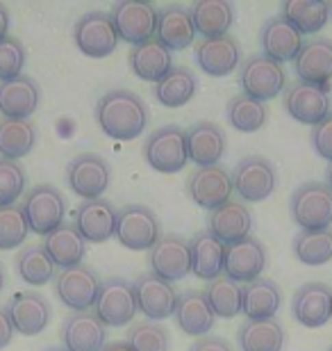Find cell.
I'll return each instance as SVG.
<instances>
[{
	"instance_id": "6f0895ef",
	"label": "cell",
	"mask_w": 332,
	"mask_h": 351,
	"mask_svg": "<svg viewBox=\"0 0 332 351\" xmlns=\"http://www.w3.org/2000/svg\"><path fill=\"white\" fill-rule=\"evenodd\" d=\"M328 351H332V347H330V349H328Z\"/></svg>"
},
{
	"instance_id": "8992f818",
	"label": "cell",
	"mask_w": 332,
	"mask_h": 351,
	"mask_svg": "<svg viewBox=\"0 0 332 351\" xmlns=\"http://www.w3.org/2000/svg\"><path fill=\"white\" fill-rule=\"evenodd\" d=\"M94 313L105 326H128L134 319V315L139 313L130 280L121 276L105 278L101 283V290H98Z\"/></svg>"
},
{
	"instance_id": "d6a6232c",
	"label": "cell",
	"mask_w": 332,
	"mask_h": 351,
	"mask_svg": "<svg viewBox=\"0 0 332 351\" xmlns=\"http://www.w3.org/2000/svg\"><path fill=\"white\" fill-rule=\"evenodd\" d=\"M282 290L271 278H257L244 287L242 313L248 319H273L280 311Z\"/></svg>"
},
{
	"instance_id": "ffe728a7",
	"label": "cell",
	"mask_w": 332,
	"mask_h": 351,
	"mask_svg": "<svg viewBox=\"0 0 332 351\" xmlns=\"http://www.w3.org/2000/svg\"><path fill=\"white\" fill-rule=\"evenodd\" d=\"M116 217V208L107 199H91L77 206L73 226L84 237V242L103 244L114 237Z\"/></svg>"
},
{
	"instance_id": "60d3db41",
	"label": "cell",
	"mask_w": 332,
	"mask_h": 351,
	"mask_svg": "<svg viewBox=\"0 0 332 351\" xmlns=\"http://www.w3.org/2000/svg\"><path fill=\"white\" fill-rule=\"evenodd\" d=\"M58 267L53 265V261L48 258L41 244H32V247H25L21 254L16 256V271L18 276L25 280L27 285H46L58 276L55 274Z\"/></svg>"
},
{
	"instance_id": "f546056e",
	"label": "cell",
	"mask_w": 332,
	"mask_h": 351,
	"mask_svg": "<svg viewBox=\"0 0 332 351\" xmlns=\"http://www.w3.org/2000/svg\"><path fill=\"white\" fill-rule=\"evenodd\" d=\"M128 62L137 78L146 82H155V85H157L159 80H164L168 71L173 69L171 51H168L166 46H162L155 37L139 46H132Z\"/></svg>"
},
{
	"instance_id": "1f68e13d",
	"label": "cell",
	"mask_w": 332,
	"mask_h": 351,
	"mask_svg": "<svg viewBox=\"0 0 332 351\" xmlns=\"http://www.w3.org/2000/svg\"><path fill=\"white\" fill-rule=\"evenodd\" d=\"M192 244V271L203 280H214L223 276V265H225V244L216 240L209 230H201L194 235Z\"/></svg>"
},
{
	"instance_id": "e575fe53",
	"label": "cell",
	"mask_w": 332,
	"mask_h": 351,
	"mask_svg": "<svg viewBox=\"0 0 332 351\" xmlns=\"http://www.w3.org/2000/svg\"><path fill=\"white\" fill-rule=\"evenodd\" d=\"M237 342L242 351H282L285 331L278 319H248L239 326Z\"/></svg>"
},
{
	"instance_id": "7bdbcfd3",
	"label": "cell",
	"mask_w": 332,
	"mask_h": 351,
	"mask_svg": "<svg viewBox=\"0 0 332 351\" xmlns=\"http://www.w3.org/2000/svg\"><path fill=\"white\" fill-rule=\"evenodd\" d=\"M27 233H30V228H27L23 208L18 203L0 208V251H12L21 247Z\"/></svg>"
},
{
	"instance_id": "74e56055",
	"label": "cell",
	"mask_w": 332,
	"mask_h": 351,
	"mask_svg": "<svg viewBox=\"0 0 332 351\" xmlns=\"http://www.w3.org/2000/svg\"><path fill=\"white\" fill-rule=\"evenodd\" d=\"M282 16L301 34H316L330 19V3L323 0H289L282 5Z\"/></svg>"
},
{
	"instance_id": "db71d44e",
	"label": "cell",
	"mask_w": 332,
	"mask_h": 351,
	"mask_svg": "<svg viewBox=\"0 0 332 351\" xmlns=\"http://www.w3.org/2000/svg\"><path fill=\"white\" fill-rule=\"evenodd\" d=\"M5 280H7V276H5V267H3V263H0V292H3V287H5Z\"/></svg>"
},
{
	"instance_id": "4fadbf2b",
	"label": "cell",
	"mask_w": 332,
	"mask_h": 351,
	"mask_svg": "<svg viewBox=\"0 0 332 351\" xmlns=\"http://www.w3.org/2000/svg\"><path fill=\"white\" fill-rule=\"evenodd\" d=\"M5 313L12 322L14 331L21 335H27V338L46 331V326L51 324V317H53V308L48 304V299L34 290L14 294V297L7 301Z\"/></svg>"
},
{
	"instance_id": "ba28073f",
	"label": "cell",
	"mask_w": 332,
	"mask_h": 351,
	"mask_svg": "<svg viewBox=\"0 0 332 351\" xmlns=\"http://www.w3.org/2000/svg\"><path fill=\"white\" fill-rule=\"evenodd\" d=\"M75 46L80 48L87 58L103 60L116 51L118 46V32L114 27L110 12H87L75 21L73 27Z\"/></svg>"
},
{
	"instance_id": "484cf974",
	"label": "cell",
	"mask_w": 332,
	"mask_h": 351,
	"mask_svg": "<svg viewBox=\"0 0 332 351\" xmlns=\"http://www.w3.org/2000/svg\"><path fill=\"white\" fill-rule=\"evenodd\" d=\"M207 230L216 240H221L225 247H230V244L251 237L253 215L244 203L228 201V203H223L221 208L212 210V215L207 219Z\"/></svg>"
},
{
	"instance_id": "f5cc1de1",
	"label": "cell",
	"mask_w": 332,
	"mask_h": 351,
	"mask_svg": "<svg viewBox=\"0 0 332 351\" xmlns=\"http://www.w3.org/2000/svg\"><path fill=\"white\" fill-rule=\"evenodd\" d=\"M326 187L332 192V162H330V167H328V171H326Z\"/></svg>"
},
{
	"instance_id": "836d02e7",
	"label": "cell",
	"mask_w": 332,
	"mask_h": 351,
	"mask_svg": "<svg viewBox=\"0 0 332 351\" xmlns=\"http://www.w3.org/2000/svg\"><path fill=\"white\" fill-rule=\"evenodd\" d=\"M189 12H192L196 32H201L205 39L225 37L235 23V7L225 0H201Z\"/></svg>"
},
{
	"instance_id": "ac0fdd59",
	"label": "cell",
	"mask_w": 332,
	"mask_h": 351,
	"mask_svg": "<svg viewBox=\"0 0 332 351\" xmlns=\"http://www.w3.org/2000/svg\"><path fill=\"white\" fill-rule=\"evenodd\" d=\"M266 267V249L257 237H246L242 242H235L225 249L223 274L239 285H248L253 280L262 278Z\"/></svg>"
},
{
	"instance_id": "52a82bcc",
	"label": "cell",
	"mask_w": 332,
	"mask_h": 351,
	"mask_svg": "<svg viewBox=\"0 0 332 351\" xmlns=\"http://www.w3.org/2000/svg\"><path fill=\"white\" fill-rule=\"evenodd\" d=\"M239 85L244 94L264 103L280 94L287 85V73L282 64L273 62L266 55H251L239 69Z\"/></svg>"
},
{
	"instance_id": "d590c367",
	"label": "cell",
	"mask_w": 332,
	"mask_h": 351,
	"mask_svg": "<svg viewBox=\"0 0 332 351\" xmlns=\"http://www.w3.org/2000/svg\"><path fill=\"white\" fill-rule=\"evenodd\" d=\"M37 142V128L30 119H0V156L16 160L27 156Z\"/></svg>"
},
{
	"instance_id": "30bf717a",
	"label": "cell",
	"mask_w": 332,
	"mask_h": 351,
	"mask_svg": "<svg viewBox=\"0 0 332 351\" xmlns=\"http://www.w3.org/2000/svg\"><path fill=\"white\" fill-rule=\"evenodd\" d=\"M118 39L128 41L130 46H139L144 41L153 39L157 27V10L146 0H125L116 3L110 12Z\"/></svg>"
},
{
	"instance_id": "6da1fadb",
	"label": "cell",
	"mask_w": 332,
	"mask_h": 351,
	"mask_svg": "<svg viewBox=\"0 0 332 351\" xmlns=\"http://www.w3.org/2000/svg\"><path fill=\"white\" fill-rule=\"evenodd\" d=\"M96 121L107 137L130 142L146 130L148 108L134 91L112 89L96 105Z\"/></svg>"
},
{
	"instance_id": "9f6ffc18",
	"label": "cell",
	"mask_w": 332,
	"mask_h": 351,
	"mask_svg": "<svg viewBox=\"0 0 332 351\" xmlns=\"http://www.w3.org/2000/svg\"><path fill=\"white\" fill-rule=\"evenodd\" d=\"M330 16H332V5H330Z\"/></svg>"
},
{
	"instance_id": "f6af8a7d",
	"label": "cell",
	"mask_w": 332,
	"mask_h": 351,
	"mask_svg": "<svg viewBox=\"0 0 332 351\" xmlns=\"http://www.w3.org/2000/svg\"><path fill=\"white\" fill-rule=\"evenodd\" d=\"M27 176L16 160L0 158V208L14 206L18 196L25 192Z\"/></svg>"
},
{
	"instance_id": "ab89813d",
	"label": "cell",
	"mask_w": 332,
	"mask_h": 351,
	"mask_svg": "<svg viewBox=\"0 0 332 351\" xmlns=\"http://www.w3.org/2000/svg\"><path fill=\"white\" fill-rule=\"evenodd\" d=\"M205 297H207L212 311H214L216 317L223 319H232L242 313V297H244V287L235 283L232 278L218 276L214 280H209L207 290H205Z\"/></svg>"
},
{
	"instance_id": "8fae6325",
	"label": "cell",
	"mask_w": 332,
	"mask_h": 351,
	"mask_svg": "<svg viewBox=\"0 0 332 351\" xmlns=\"http://www.w3.org/2000/svg\"><path fill=\"white\" fill-rule=\"evenodd\" d=\"M110 165L98 153H80L66 167L68 187L84 201L103 199L105 189L110 187Z\"/></svg>"
},
{
	"instance_id": "7c38bea8",
	"label": "cell",
	"mask_w": 332,
	"mask_h": 351,
	"mask_svg": "<svg viewBox=\"0 0 332 351\" xmlns=\"http://www.w3.org/2000/svg\"><path fill=\"white\" fill-rule=\"evenodd\" d=\"M148 265L155 276L175 283L192 271V244L182 235H164L148 251Z\"/></svg>"
},
{
	"instance_id": "681fc988",
	"label": "cell",
	"mask_w": 332,
	"mask_h": 351,
	"mask_svg": "<svg viewBox=\"0 0 332 351\" xmlns=\"http://www.w3.org/2000/svg\"><path fill=\"white\" fill-rule=\"evenodd\" d=\"M14 338V326L10 317H7L5 308H0V349H5Z\"/></svg>"
},
{
	"instance_id": "4dcf8cb0",
	"label": "cell",
	"mask_w": 332,
	"mask_h": 351,
	"mask_svg": "<svg viewBox=\"0 0 332 351\" xmlns=\"http://www.w3.org/2000/svg\"><path fill=\"white\" fill-rule=\"evenodd\" d=\"M41 247H44L53 265L62 267V269L82 265V258L87 254V242H84V237L77 233V228L73 223H66V221L62 223L60 228H55L53 233H48Z\"/></svg>"
},
{
	"instance_id": "7a4b0ae2",
	"label": "cell",
	"mask_w": 332,
	"mask_h": 351,
	"mask_svg": "<svg viewBox=\"0 0 332 351\" xmlns=\"http://www.w3.org/2000/svg\"><path fill=\"white\" fill-rule=\"evenodd\" d=\"M146 162L159 173H178L187 167V139L180 125H162L144 142Z\"/></svg>"
},
{
	"instance_id": "e0dca14e",
	"label": "cell",
	"mask_w": 332,
	"mask_h": 351,
	"mask_svg": "<svg viewBox=\"0 0 332 351\" xmlns=\"http://www.w3.org/2000/svg\"><path fill=\"white\" fill-rule=\"evenodd\" d=\"M232 187L244 201L257 203L273 194L275 189V169L262 156H248L235 167Z\"/></svg>"
},
{
	"instance_id": "bcb514c9",
	"label": "cell",
	"mask_w": 332,
	"mask_h": 351,
	"mask_svg": "<svg viewBox=\"0 0 332 351\" xmlns=\"http://www.w3.org/2000/svg\"><path fill=\"white\" fill-rule=\"evenodd\" d=\"M25 66V46L16 37H7L0 41V82L14 80L23 75Z\"/></svg>"
},
{
	"instance_id": "f35d334b",
	"label": "cell",
	"mask_w": 332,
	"mask_h": 351,
	"mask_svg": "<svg viewBox=\"0 0 332 351\" xmlns=\"http://www.w3.org/2000/svg\"><path fill=\"white\" fill-rule=\"evenodd\" d=\"M298 263L319 267L332 261V230H301L292 242Z\"/></svg>"
},
{
	"instance_id": "11a10c76",
	"label": "cell",
	"mask_w": 332,
	"mask_h": 351,
	"mask_svg": "<svg viewBox=\"0 0 332 351\" xmlns=\"http://www.w3.org/2000/svg\"><path fill=\"white\" fill-rule=\"evenodd\" d=\"M44 351H66L64 347H48V349H44Z\"/></svg>"
},
{
	"instance_id": "603a6c76",
	"label": "cell",
	"mask_w": 332,
	"mask_h": 351,
	"mask_svg": "<svg viewBox=\"0 0 332 351\" xmlns=\"http://www.w3.org/2000/svg\"><path fill=\"white\" fill-rule=\"evenodd\" d=\"M155 39L168 51H185L194 44L196 25L192 12L182 5H166L157 10V27H155Z\"/></svg>"
},
{
	"instance_id": "cb8c5ba5",
	"label": "cell",
	"mask_w": 332,
	"mask_h": 351,
	"mask_svg": "<svg viewBox=\"0 0 332 351\" xmlns=\"http://www.w3.org/2000/svg\"><path fill=\"white\" fill-rule=\"evenodd\" d=\"M259 44H262V51L266 58H271L273 62L282 64V62L296 60V55L301 53L305 41H303V34L296 30L282 14H278V16H271L262 25Z\"/></svg>"
},
{
	"instance_id": "d4e9b609",
	"label": "cell",
	"mask_w": 332,
	"mask_h": 351,
	"mask_svg": "<svg viewBox=\"0 0 332 351\" xmlns=\"http://www.w3.org/2000/svg\"><path fill=\"white\" fill-rule=\"evenodd\" d=\"M239 60H242V51H239L237 39L230 37V34L201 39L196 44V62L212 78H223V75L232 73Z\"/></svg>"
},
{
	"instance_id": "816d5d0a",
	"label": "cell",
	"mask_w": 332,
	"mask_h": 351,
	"mask_svg": "<svg viewBox=\"0 0 332 351\" xmlns=\"http://www.w3.org/2000/svg\"><path fill=\"white\" fill-rule=\"evenodd\" d=\"M101 351H134L128 342H123V340H116V342H107Z\"/></svg>"
},
{
	"instance_id": "f907efd6",
	"label": "cell",
	"mask_w": 332,
	"mask_h": 351,
	"mask_svg": "<svg viewBox=\"0 0 332 351\" xmlns=\"http://www.w3.org/2000/svg\"><path fill=\"white\" fill-rule=\"evenodd\" d=\"M7 30H10V10L0 3V41L7 37Z\"/></svg>"
},
{
	"instance_id": "7402d4cb",
	"label": "cell",
	"mask_w": 332,
	"mask_h": 351,
	"mask_svg": "<svg viewBox=\"0 0 332 351\" xmlns=\"http://www.w3.org/2000/svg\"><path fill=\"white\" fill-rule=\"evenodd\" d=\"M292 313L298 324L307 328H319L332 317V290L326 283H305L298 287L292 301Z\"/></svg>"
},
{
	"instance_id": "7dc6e473",
	"label": "cell",
	"mask_w": 332,
	"mask_h": 351,
	"mask_svg": "<svg viewBox=\"0 0 332 351\" xmlns=\"http://www.w3.org/2000/svg\"><path fill=\"white\" fill-rule=\"evenodd\" d=\"M312 146L323 160L332 162V112L312 128Z\"/></svg>"
},
{
	"instance_id": "9c48e42d",
	"label": "cell",
	"mask_w": 332,
	"mask_h": 351,
	"mask_svg": "<svg viewBox=\"0 0 332 351\" xmlns=\"http://www.w3.org/2000/svg\"><path fill=\"white\" fill-rule=\"evenodd\" d=\"M101 283L103 280L98 278V274L91 267L75 265L68 267V269H62L55 276V294L73 313L91 311L96 306Z\"/></svg>"
},
{
	"instance_id": "d6986e66",
	"label": "cell",
	"mask_w": 332,
	"mask_h": 351,
	"mask_svg": "<svg viewBox=\"0 0 332 351\" xmlns=\"http://www.w3.org/2000/svg\"><path fill=\"white\" fill-rule=\"evenodd\" d=\"M62 345L66 351H101L107 345V326L94 311L71 313L62 324Z\"/></svg>"
},
{
	"instance_id": "ee69618b",
	"label": "cell",
	"mask_w": 332,
	"mask_h": 351,
	"mask_svg": "<svg viewBox=\"0 0 332 351\" xmlns=\"http://www.w3.org/2000/svg\"><path fill=\"white\" fill-rule=\"evenodd\" d=\"M125 342H128L134 351H168L171 349L168 331L162 324H155V322H139V324L130 326L128 340Z\"/></svg>"
},
{
	"instance_id": "c3c4849f",
	"label": "cell",
	"mask_w": 332,
	"mask_h": 351,
	"mask_svg": "<svg viewBox=\"0 0 332 351\" xmlns=\"http://www.w3.org/2000/svg\"><path fill=\"white\" fill-rule=\"evenodd\" d=\"M189 351H232V347L218 335H203L189 347Z\"/></svg>"
},
{
	"instance_id": "2e32d148",
	"label": "cell",
	"mask_w": 332,
	"mask_h": 351,
	"mask_svg": "<svg viewBox=\"0 0 332 351\" xmlns=\"http://www.w3.org/2000/svg\"><path fill=\"white\" fill-rule=\"evenodd\" d=\"M187 192L205 210H216L223 203L232 201V176L225 171L221 165L212 167H196V171L189 176L187 180Z\"/></svg>"
},
{
	"instance_id": "5bb4252c",
	"label": "cell",
	"mask_w": 332,
	"mask_h": 351,
	"mask_svg": "<svg viewBox=\"0 0 332 351\" xmlns=\"http://www.w3.org/2000/svg\"><path fill=\"white\" fill-rule=\"evenodd\" d=\"M134 299H137L139 313H144L148 322L166 319L175 313V304H178V290L173 283L155 276V274H141L132 283Z\"/></svg>"
},
{
	"instance_id": "83f0119b",
	"label": "cell",
	"mask_w": 332,
	"mask_h": 351,
	"mask_svg": "<svg viewBox=\"0 0 332 351\" xmlns=\"http://www.w3.org/2000/svg\"><path fill=\"white\" fill-rule=\"evenodd\" d=\"M173 317L187 335L203 338V335H207V331H212L216 315L212 311L205 292L187 290V292L178 294V304H175Z\"/></svg>"
},
{
	"instance_id": "8d00e7d4",
	"label": "cell",
	"mask_w": 332,
	"mask_h": 351,
	"mask_svg": "<svg viewBox=\"0 0 332 351\" xmlns=\"http://www.w3.org/2000/svg\"><path fill=\"white\" fill-rule=\"evenodd\" d=\"M196 89L199 80L194 71H189L187 66H173L166 78L155 85V98L164 108H182L196 96Z\"/></svg>"
},
{
	"instance_id": "b9f144b4",
	"label": "cell",
	"mask_w": 332,
	"mask_h": 351,
	"mask_svg": "<svg viewBox=\"0 0 332 351\" xmlns=\"http://www.w3.org/2000/svg\"><path fill=\"white\" fill-rule=\"evenodd\" d=\"M266 117H268L266 105L246 94H237L228 103V121L239 132L259 130L266 123Z\"/></svg>"
},
{
	"instance_id": "3957f363",
	"label": "cell",
	"mask_w": 332,
	"mask_h": 351,
	"mask_svg": "<svg viewBox=\"0 0 332 351\" xmlns=\"http://www.w3.org/2000/svg\"><path fill=\"white\" fill-rule=\"evenodd\" d=\"M23 215L27 221V228L37 235H48L55 228L64 223L66 215V201L58 187L53 185H34L30 192L25 194L23 201Z\"/></svg>"
},
{
	"instance_id": "44dd1931",
	"label": "cell",
	"mask_w": 332,
	"mask_h": 351,
	"mask_svg": "<svg viewBox=\"0 0 332 351\" xmlns=\"http://www.w3.org/2000/svg\"><path fill=\"white\" fill-rule=\"evenodd\" d=\"M294 71L301 82L330 87L332 80V39L316 37L303 44L294 60Z\"/></svg>"
},
{
	"instance_id": "5b68a950",
	"label": "cell",
	"mask_w": 332,
	"mask_h": 351,
	"mask_svg": "<svg viewBox=\"0 0 332 351\" xmlns=\"http://www.w3.org/2000/svg\"><path fill=\"white\" fill-rule=\"evenodd\" d=\"M289 210L303 230H326L332 223V192L321 182H305L294 189Z\"/></svg>"
},
{
	"instance_id": "9a60e30c",
	"label": "cell",
	"mask_w": 332,
	"mask_h": 351,
	"mask_svg": "<svg viewBox=\"0 0 332 351\" xmlns=\"http://www.w3.org/2000/svg\"><path fill=\"white\" fill-rule=\"evenodd\" d=\"M285 110L298 123L314 125L321 123L330 114V87L307 85L296 80L285 91Z\"/></svg>"
},
{
	"instance_id": "277c9868",
	"label": "cell",
	"mask_w": 332,
	"mask_h": 351,
	"mask_svg": "<svg viewBox=\"0 0 332 351\" xmlns=\"http://www.w3.org/2000/svg\"><path fill=\"white\" fill-rule=\"evenodd\" d=\"M114 235L125 249L151 251L162 237L159 219L148 206L132 203V206H125L118 210Z\"/></svg>"
},
{
	"instance_id": "f1b7e54d",
	"label": "cell",
	"mask_w": 332,
	"mask_h": 351,
	"mask_svg": "<svg viewBox=\"0 0 332 351\" xmlns=\"http://www.w3.org/2000/svg\"><path fill=\"white\" fill-rule=\"evenodd\" d=\"M41 98L39 85L30 75L0 82V114L3 119H30Z\"/></svg>"
},
{
	"instance_id": "4316f807",
	"label": "cell",
	"mask_w": 332,
	"mask_h": 351,
	"mask_svg": "<svg viewBox=\"0 0 332 351\" xmlns=\"http://www.w3.org/2000/svg\"><path fill=\"white\" fill-rule=\"evenodd\" d=\"M187 139V158L199 167H212L218 165L225 156V132L212 121H201L185 130Z\"/></svg>"
}]
</instances>
